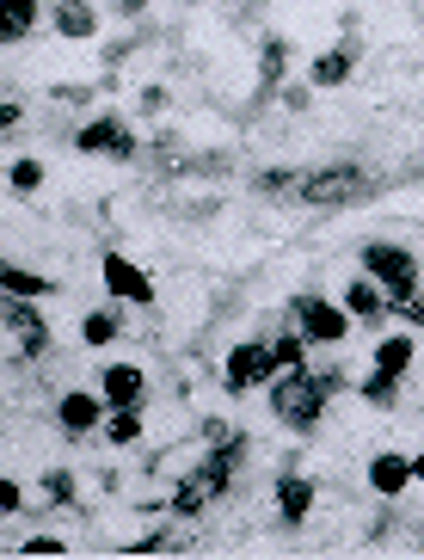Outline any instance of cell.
<instances>
[{
  "mask_svg": "<svg viewBox=\"0 0 424 560\" xmlns=\"http://www.w3.org/2000/svg\"><path fill=\"white\" fill-rule=\"evenodd\" d=\"M332 388H339L332 370L327 376H314V370H278V376L264 382L271 412H278L295 438H314V431H320V419H327V407H332Z\"/></svg>",
  "mask_w": 424,
  "mask_h": 560,
  "instance_id": "cell-1",
  "label": "cell"
},
{
  "mask_svg": "<svg viewBox=\"0 0 424 560\" xmlns=\"http://www.w3.org/2000/svg\"><path fill=\"white\" fill-rule=\"evenodd\" d=\"M295 203H308V210H344V203H363L376 191V179L363 173V166H320V173H295Z\"/></svg>",
  "mask_w": 424,
  "mask_h": 560,
  "instance_id": "cell-2",
  "label": "cell"
},
{
  "mask_svg": "<svg viewBox=\"0 0 424 560\" xmlns=\"http://www.w3.org/2000/svg\"><path fill=\"white\" fill-rule=\"evenodd\" d=\"M271 376H278L271 339H240V346L228 351V363H222V388H228V395H252V388H264Z\"/></svg>",
  "mask_w": 424,
  "mask_h": 560,
  "instance_id": "cell-3",
  "label": "cell"
},
{
  "mask_svg": "<svg viewBox=\"0 0 424 560\" xmlns=\"http://www.w3.org/2000/svg\"><path fill=\"white\" fill-rule=\"evenodd\" d=\"M363 271L388 296H412L419 290V259H412V247H393V241H363Z\"/></svg>",
  "mask_w": 424,
  "mask_h": 560,
  "instance_id": "cell-4",
  "label": "cell"
},
{
  "mask_svg": "<svg viewBox=\"0 0 424 560\" xmlns=\"http://www.w3.org/2000/svg\"><path fill=\"white\" fill-rule=\"evenodd\" d=\"M290 314H295V327H302L308 346H344V332H351V314L332 296H295Z\"/></svg>",
  "mask_w": 424,
  "mask_h": 560,
  "instance_id": "cell-5",
  "label": "cell"
},
{
  "mask_svg": "<svg viewBox=\"0 0 424 560\" xmlns=\"http://www.w3.org/2000/svg\"><path fill=\"white\" fill-rule=\"evenodd\" d=\"M74 149L98 154V161H136V130L123 117H93V124L74 130Z\"/></svg>",
  "mask_w": 424,
  "mask_h": 560,
  "instance_id": "cell-6",
  "label": "cell"
},
{
  "mask_svg": "<svg viewBox=\"0 0 424 560\" xmlns=\"http://www.w3.org/2000/svg\"><path fill=\"white\" fill-rule=\"evenodd\" d=\"M0 327L19 339V351H25V358H44V351H49V327H44V314H37V302L0 296Z\"/></svg>",
  "mask_w": 424,
  "mask_h": 560,
  "instance_id": "cell-7",
  "label": "cell"
},
{
  "mask_svg": "<svg viewBox=\"0 0 424 560\" xmlns=\"http://www.w3.org/2000/svg\"><path fill=\"white\" fill-rule=\"evenodd\" d=\"M105 290H111L117 302H136V308H154V278H148L142 265H130L123 253H105Z\"/></svg>",
  "mask_w": 424,
  "mask_h": 560,
  "instance_id": "cell-8",
  "label": "cell"
},
{
  "mask_svg": "<svg viewBox=\"0 0 424 560\" xmlns=\"http://www.w3.org/2000/svg\"><path fill=\"white\" fill-rule=\"evenodd\" d=\"M142 395H148V376L136 370V363H111V370L98 376V400H105V412H117V407H142Z\"/></svg>",
  "mask_w": 424,
  "mask_h": 560,
  "instance_id": "cell-9",
  "label": "cell"
},
{
  "mask_svg": "<svg viewBox=\"0 0 424 560\" xmlns=\"http://www.w3.org/2000/svg\"><path fill=\"white\" fill-rule=\"evenodd\" d=\"M49 25L68 44H86V37H98V7L93 0H49Z\"/></svg>",
  "mask_w": 424,
  "mask_h": 560,
  "instance_id": "cell-10",
  "label": "cell"
},
{
  "mask_svg": "<svg viewBox=\"0 0 424 560\" xmlns=\"http://www.w3.org/2000/svg\"><path fill=\"white\" fill-rule=\"evenodd\" d=\"M407 487H412V456H400V450H381V456L369 462V493L400 499Z\"/></svg>",
  "mask_w": 424,
  "mask_h": 560,
  "instance_id": "cell-11",
  "label": "cell"
},
{
  "mask_svg": "<svg viewBox=\"0 0 424 560\" xmlns=\"http://www.w3.org/2000/svg\"><path fill=\"white\" fill-rule=\"evenodd\" d=\"M56 419H62V431H98V425H105V400L68 388V395L56 400Z\"/></svg>",
  "mask_w": 424,
  "mask_h": 560,
  "instance_id": "cell-12",
  "label": "cell"
},
{
  "mask_svg": "<svg viewBox=\"0 0 424 560\" xmlns=\"http://www.w3.org/2000/svg\"><path fill=\"white\" fill-rule=\"evenodd\" d=\"M308 511H314V480L283 475V480H278V517H283L290 529H302V524H308Z\"/></svg>",
  "mask_w": 424,
  "mask_h": 560,
  "instance_id": "cell-13",
  "label": "cell"
},
{
  "mask_svg": "<svg viewBox=\"0 0 424 560\" xmlns=\"http://www.w3.org/2000/svg\"><path fill=\"white\" fill-rule=\"evenodd\" d=\"M37 13L44 0H0V44H25L37 32Z\"/></svg>",
  "mask_w": 424,
  "mask_h": 560,
  "instance_id": "cell-14",
  "label": "cell"
},
{
  "mask_svg": "<svg viewBox=\"0 0 424 560\" xmlns=\"http://www.w3.org/2000/svg\"><path fill=\"white\" fill-rule=\"evenodd\" d=\"M344 314H351V320H381V314H388V290L363 271V278L344 290Z\"/></svg>",
  "mask_w": 424,
  "mask_h": 560,
  "instance_id": "cell-15",
  "label": "cell"
},
{
  "mask_svg": "<svg viewBox=\"0 0 424 560\" xmlns=\"http://www.w3.org/2000/svg\"><path fill=\"white\" fill-rule=\"evenodd\" d=\"M351 68H357V50L351 44H339V50H320L308 62V86H344L351 81Z\"/></svg>",
  "mask_w": 424,
  "mask_h": 560,
  "instance_id": "cell-16",
  "label": "cell"
},
{
  "mask_svg": "<svg viewBox=\"0 0 424 560\" xmlns=\"http://www.w3.org/2000/svg\"><path fill=\"white\" fill-rule=\"evenodd\" d=\"M412 363H419V346H412L407 332H388V339H376V370L381 376H412Z\"/></svg>",
  "mask_w": 424,
  "mask_h": 560,
  "instance_id": "cell-17",
  "label": "cell"
},
{
  "mask_svg": "<svg viewBox=\"0 0 424 560\" xmlns=\"http://www.w3.org/2000/svg\"><path fill=\"white\" fill-rule=\"evenodd\" d=\"M0 296L37 302V296H49V278H37V271H25V265H13V259H0Z\"/></svg>",
  "mask_w": 424,
  "mask_h": 560,
  "instance_id": "cell-18",
  "label": "cell"
},
{
  "mask_svg": "<svg viewBox=\"0 0 424 560\" xmlns=\"http://www.w3.org/2000/svg\"><path fill=\"white\" fill-rule=\"evenodd\" d=\"M105 444H142V407H117L111 419H105Z\"/></svg>",
  "mask_w": 424,
  "mask_h": 560,
  "instance_id": "cell-19",
  "label": "cell"
},
{
  "mask_svg": "<svg viewBox=\"0 0 424 560\" xmlns=\"http://www.w3.org/2000/svg\"><path fill=\"white\" fill-rule=\"evenodd\" d=\"M283 68H290V44H283V37H264V44H259V81H264V93L283 81Z\"/></svg>",
  "mask_w": 424,
  "mask_h": 560,
  "instance_id": "cell-20",
  "label": "cell"
},
{
  "mask_svg": "<svg viewBox=\"0 0 424 560\" xmlns=\"http://www.w3.org/2000/svg\"><path fill=\"white\" fill-rule=\"evenodd\" d=\"M271 351H278V370H308V339H302V327L278 332V339H271Z\"/></svg>",
  "mask_w": 424,
  "mask_h": 560,
  "instance_id": "cell-21",
  "label": "cell"
},
{
  "mask_svg": "<svg viewBox=\"0 0 424 560\" xmlns=\"http://www.w3.org/2000/svg\"><path fill=\"white\" fill-rule=\"evenodd\" d=\"M81 339H86V346H111V339H117V308H93V314H86Z\"/></svg>",
  "mask_w": 424,
  "mask_h": 560,
  "instance_id": "cell-22",
  "label": "cell"
},
{
  "mask_svg": "<svg viewBox=\"0 0 424 560\" xmlns=\"http://www.w3.org/2000/svg\"><path fill=\"white\" fill-rule=\"evenodd\" d=\"M363 400H369V407H393V400H400V376L369 370V376H363Z\"/></svg>",
  "mask_w": 424,
  "mask_h": 560,
  "instance_id": "cell-23",
  "label": "cell"
},
{
  "mask_svg": "<svg viewBox=\"0 0 424 560\" xmlns=\"http://www.w3.org/2000/svg\"><path fill=\"white\" fill-rule=\"evenodd\" d=\"M203 444H210V450H222V456H240V444H246V438L228 425V419H210V425H203Z\"/></svg>",
  "mask_w": 424,
  "mask_h": 560,
  "instance_id": "cell-24",
  "label": "cell"
},
{
  "mask_svg": "<svg viewBox=\"0 0 424 560\" xmlns=\"http://www.w3.org/2000/svg\"><path fill=\"white\" fill-rule=\"evenodd\" d=\"M388 314H393V320H407V327L419 332V327H424V302H419V290H412V296H388Z\"/></svg>",
  "mask_w": 424,
  "mask_h": 560,
  "instance_id": "cell-25",
  "label": "cell"
},
{
  "mask_svg": "<svg viewBox=\"0 0 424 560\" xmlns=\"http://www.w3.org/2000/svg\"><path fill=\"white\" fill-rule=\"evenodd\" d=\"M7 185H13V191H37V185H44V166H37V161H13V166H7Z\"/></svg>",
  "mask_w": 424,
  "mask_h": 560,
  "instance_id": "cell-26",
  "label": "cell"
},
{
  "mask_svg": "<svg viewBox=\"0 0 424 560\" xmlns=\"http://www.w3.org/2000/svg\"><path fill=\"white\" fill-rule=\"evenodd\" d=\"M68 499H74V475H62V468L44 475V505H68Z\"/></svg>",
  "mask_w": 424,
  "mask_h": 560,
  "instance_id": "cell-27",
  "label": "cell"
},
{
  "mask_svg": "<svg viewBox=\"0 0 424 560\" xmlns=\"http://www.w3.org/2000/svg\"><path fill=\"white\" fill-rule=\"evenodd\" d=\"M19 555H68L62 536H49V529H37L32 542H19Z\"/></svg>",
  "mask_w": 424,
  "mask_h": 560,
  "instance_id": "cell-28",
  "label": "cell"
},
{
  "mask_svg": "<svg viewBox=\"0 0 424 560\" xmlns=\"http://www.w3.org/2000/svg\"><path fill=\"white\" fill-rule=\"evenodd\" d=\"M166 548H179V542H173V536H161V529H154V536H142V542H130V555H166Z\"/></svg>",
  "mask_w": 424,
  "mask_h": 560,
  "instance_id": "cell-29",
  "label": "cell"
},
{
  "mask_svg": "<svg viewBox=\"0 0 424 560\" xmlns=\"http://www.w3.org/2000/svg\"><path fill=\"white\" fill-rule=\"evenodd\" d=\"M25 505V487H19V480H7L0 475V511H19Z\"/></svg>",
  "mask_w": 424,
  "mask_h": 560,
  "instance_id": "cell-30",
  "label": "cell"
},
{
  "mask_svg": "<svg viewBox=\"0 0 424 560\" xmlns=\"http://www.w3.org/2000/svg\"><path fill=\"white\" fill-rule=\"evenodd\" d=\"M136 105H142L148 117H161L166 112V86H142V100H136Z\"/></svg>",
  "mask_w": 424,
  "mask_h": 560,
  "instance_id": "cell-31",
  "label": "cell"
},
{
  "mask_svg": "<svg viewBox=\"0 0 424 560\" xmlns=\"http://www.w3.org/2000/svg\"><path fill=\"white\" fill-rule=\"evenodd\" d=\"M25 124V105L19 100H0V130H19Z\"/></svg>",
  "mask_w": 424,
  "mask_h": 560,
  "instance_id": "cell-32",
  "label": "cell"
},
{
  "mask_svg": "<svg viewBox=\"0 0 424 560\" xmlns=\"http://www.w3.org/2000/svg\"><path fill=\"white\" fill-rule=\"evenodd\" d=\"M148 13V0H117V19H142Z\"/></svg>",
  "mask_w": 424,
  "mask_h": 560,
  "instance_id": "cell-33",
  "label": "cell"
},
{
  "mask_svg": "<svg viewBox=\"0 0 424 560\" xmlns=\"http://www.w3.org/2000/svg\"><path fill=\"white\" fill-rule=\"evenodd\" d=\"M412 480H424V450H419V456H412Z\"/></svg>",
  "mask_w": 424,
  "mask_h": 560,
  "instance_id": "cell-34",
  "label": "cell"
}]
</instances>
